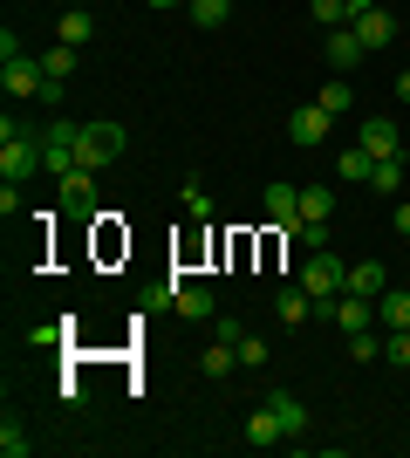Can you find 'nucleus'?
Returning <instances> with one entry per match:
<instances>
[{"label": "nucleus", "mask_w": 410, "mask_h": 458, "mask_svg": "<svg viewBox=\"0 0 410 458\" xmlns=\"http://www.w3.org/2000/svg\"><path fill=\"white\" fill-rule=\"evenodd\" d=\"M35 172H48V165H41V131H28L21 116H0V178H7V185H28Z\"/></svg>", "instance_id": "nucleus-1"}, {"label": "nucleus", "mask_w": 410, "mask_h": 458, "mask_svg": "<svg viewBox=\"0 0 410 458\" xmlns=\"http://www.w3.org/2000/svg\"><path fill=\"white\" fill-rule=\"evenodd\" d=\"M123 144H130V137H123V123L96 116V123H82V137H76V165H82V172H110V165L123 157Z\"/></svg>", "instance_id": "nucleus-2"}, {"label": "nucleus", "mask_w": 410, "mask_h": 458, "mask_svg": "<svg viewBox=\"0 0 410 458\" xmlns=\"http://www.w3.org/2000/svg\"><path fill=\"white\" fill-rule=\"evenodd\" d=\"M151 301L178 308V322H213V315H219V301H213V287H198V281H172V287H157Z\"/></svg>", "instance_id": "nucleus-3"}, {"label": "nucleus", "mask_w": 410, "mask_h": 458, "mask_svg": "<svg viewBox=\"0 0 410 458\" xmlns=\"http://www.w3.org/2000/svg\"><path fill=\"white\" fill-rule=\"evenodd\" d=\"M294 281L308 287L314 301H335V294H342V287H349V267H342V260H335V253L322 247V253H308V267L294 274Z\"/></svg>", "instance_id": "nucleus-4"}, {"label": "nucleus", "mask_w": 410, "mask_h": 458, "mask_svg": "<svg viewBox=\"0 0 410 458\" xmlns=\"http://www.w3.org/2000/svg\"><path fill=\"white\" fill-rule=\"evenodd\" d=\"M41 82H48V76H41V55H7V62H0V89H7L14 110H21V103H35Z\"/></svg>", "instance_id": "nucleus-5"}, {"label": "nucleus", "mask_w": 410, "mask_h": 458, "mask_svg": "<svg viewBox=\"0 0 410 458\" xmlns=\"http://www.w3.org/2000/svg\"><path fill=\"white\" fill-rule=\"evenodd\" d=\"M335 116L322 110V103H301V110H288V144H301V151H314V144H329Z\"/></svg>", "instance_id": "nucleus-6"}, {"label": "nucleus", "mask_w": 410, "mask_h": 458, "mask_svg": "<svg viewBox=\"0 0 410 458\" xmlns=\"http://www.w3.org/2000/svg\"><path fill=\"white\" fill-rule=\"evenodd\" d=\"M322 55H329V69H335V76H349V69H363V62H370V48H363V35H356L349 21H342V28H329Z\"/></svg>", "instance_id": "nucleus-7"}, {"label": "nucleus", "mask_w": 410, "mask_h": 458, "mask_svg": "<svg viewBox=\"0 0 410 458\" xmlns=\"http://www.w3.org/2000/svg\"><path fill=\"white\" fill-rule=\"evenodd\" d=\"M62 212L69 219H96V172H62Z\"/></svg>", "instance_id": "nucleus-8"}, {"label": "nucleus", "mask_w": 410, "mask_h": 458, "mask_svg": "<svg viewBox=\"0 0 410 458\" xmlns=\"http://www.w3.org/2000/svg\"><path fill=\"white\" fill-rule=\"evenodd\" d=\"M239 438L254 445V452H267V445H288V424H280V411H273L267 397L254 403V418H247V431H239Z\"/></svg>", "instance_id": "nucleus-9"}, {"label": "nucleus", "mask_w": 410, "mask_h": 458, "mask_svg": "<svg viewBox=\"0 0 410 458\" xmlns=\"http://www.w3.org/2000/svg\"><path fill=\"white\" fill-rule=\"evenodd\" d=\"M356 144H363L370 157H404V137H397V123H390V116H363Z\"/></svg>", "instance_id": "nucleus-10"}, {"label": "nucleus", "mask_w": 410, "mask_h": 458, "mask_svg": "<svg viewBox=\"0 0 410 458\" xmlns=\"http://www.w3.org/2000/svg\"><path fill=\"white\" fill-rule=\"evenodd\" d=\"M260 206H267V219L280 233H301V185H267V199H260Z\"/></svg>", "instance_id": "nucleus-11"}, {"label": "nucleus", "mask_w": 410, "mask_h": 458, "mask_svg": "<svg viewBox=\"0 0 410 458\" xmlns=\"http://www.w3.org/2000/svg\"><path fill=\"white\" fill-rule=\"evenodd\" d=\"M273 315H280V322H288V328L314 322V294H308V287H301V281H288V287H280V294H273Z\"/></svg>", "instance_id": "nucleus-12"}, {"label": "nucleus", "mask_w": 410, "mask_h": 458, "mask_svg": "<svg viewBox=\"0 0 410 458\" xmlns=\"http://www.w3.org/2000/svg\"><path fill=\"white\" fill-rule=\"evenodd\" d=\"M349 28H356V35H363V48H370V55H383V48H390V41H397V21L383 14V7H370V14H356Z\"/></svg>", "instance_id": "nucleus-13"}, {"label": "nucleus", "mask_w": 410, "mask_h": 458, "mask_svg": "<svg viewBox=\"0 0 410 458\" xmlns=\"http://www.w3.org/2000/svg\"><path fill=\"white\" fill-rule=\"evenodd\" d=\"M55 41H69V48H89V41H96V14H89V7H69V14L55 21Z\"/></svg>", "instance_id": "nucleus-14"}, {"label": "nucleus", "mask_w": 410, "mask_h": 458, "mask_svg": "<svg viewBox=\"0 0 410 458\" xmlns=\"http://www.w3.org/2000/svg\"><path fill=\"white\" fill-rule=\"evenodd\" d=\"M376 328H410V287H383L376 294Z\"/></svg>", "instance_id": "nucleus-15"}, {"label": "nucleus", "mask_w": 410, "mask_h": 458, "mask_svg": "<svg viewBox=\"0 0 410 458\" xmlns=\"http://www.w3.org/2000/svg\"><path fill=\"white\" fill-rule=\"evenodd\" d=\"M383 287H390V267H383V260H356V267H349V294H370V301H376Z\"/></svg>", "instance_id": "nucleus-16"}, {"label": "nucleus", "mask_w": 410, "mask_h": 458, "mask_svg": "<svg viewBox=\"0 0 410 458\" xmlns=\"http://www.w3.org/2000/svg\"><path fill=\"white\" fill-rule=\"evenodd\" d=\"M267 403L280 411V424H288V438H301V431H308V403L294 397V390H267Z\"/></svg>", "instance_id": "nucleus-17"}, {"label": "nucleus", "mask_w": 410, "mask_h": 458, "mask_svg": "<svg viewBox=\"0 0 410 458\" xmlns=\"http://www.w3.org/2000/svg\"><path fill=\"white\" fill-rule=\"evenodd\" d=\"M76 48H69V41H55V48H41V76H48V82H69V76H76Z\"/></svg>", "instance_id": "nucleus-18"}, {"label": "nucleus", "mask_w": 410, "mask_h": 458, "mask_svg": "<svg viewBox=\"0 0 410 458\" xmlns=\"http://www.w3.org/2000/svg\"><path fill=\"white\" fill-rule=\"evenodd\" d=\"M370 191H376V199H397V191H404V157H376Z\"/></svg>", "instance_id": "nucleus-19"}, {"label": "nucleus", "mask_w": 410, "mask_h": 458, "mask_svg": "<svg viewBox=\"0 0 410 458\" xmlns=\"http://www.w3.org/2000/svg\"><path fill=\"white\" fill-rule=\"evenodd\" d=\"M233 363H239V349L233 343H219V335H213V349H205V356H198V369H205V377H233Z\"/></svg>", "instance_id": "nucleus-20"}, {"label": "nucleus", "mask_w": 410, "mask_h": 458, "mask_svg": "<svg viewBox=\"0 0 410 458\" xmlns=\"http://www.w3.org/2000/svg\"><path fill=\"white\" fill-rule=\"evenodd\" d=\"M185 14L213 35V28H226V14H233V0H185Z\"/></svg>", "instance_id": "nucleus-21"}, {"label": "nucleus", "mask_w": 410, "mask_h": 458, "mask_svg": "<svg viewBox=\"0 0 410 458\" xmlns=\"http://www.w3.org/2000/svg\"><path fill=\"white\" fill-rule=\"evenodd\" d=\"M370 172H376V157L363 151V144H349V151H342V185H370Z\"/></svg>", "instance_id": "nucleus-22"}, {"label": "nucleus", "mask_w": 410, "mask_h": 458, "mask_svg": "<svg viewBox=\"0 0 410 458\" xmlns=\"http://www.w3.org/2000/svg\"><path fill=\"white\" fill-rule=\"evenodd\" d=\"M301 219H335V191L329 185H301Z\"/></svg>", "instance_id": "nucleus-23"}, {"label": "nucleus", "mask_w": 410, "mask_h": 458, "mask_svg": "<svg viewBox=\"0 0 410 458\" xmlns=\"http://www.w3.org/2000/svg\"><path fill=\"white\" fill-rule=\"evenodd\" d=\"M314 103H322V110H329V116H342V110H356V96H349V76H335V82H329V89L314 96Z\"/></svg>", "instance_id": "nucleus-24"}, {"label": "nucleus", "mask_w": 410, "mask_h": 458, "mask_svg": "<svg viewBox=\"0 0 410 458\" xmlns=\"http://www.w3.org/2000/svg\"><path fill=\"white\" fill-rule=\"evenodd\" d=\"M28 452H35V438H28V431L7 418V424H0V458H28Z\"/></svg>", "instance_id": "nucleus-25"}, {"label": "nucleus", "mask_w": 410, "mask_h": 458, "mask_svg": "<svg viewBox=\"0 0 410 458\" xmlns=\"http://www.w3.org/2000/svg\"><path fill=\"white\" fill-rule=\"evenodd\" d=\"M383 363H390V369H410V328H390V335H383Z\"/></svg>", "instance_id": "nucleus-26"}, {"label": "nucleus", "mask_w": 410, "mask_h": 458, "mask_svg": "<svg viewBox=\"0 0 410 458\" xmlns=\"http://www.w3.org/2000/svg\"><path fill=\"white\" fill-rule=\"evenodd\" d=\"M349 356H356V363H376V356H383V335H376V328H356V335H349Z\"/></svg>", "instance_id": "nucleus-27"}, {"label": "nucleus", "mask_w": 410, "mask_h": 458, "mask_svg": "<svg viewBox=\"0 0 410 458\" xmlns=\"http://www.w3.org/2000/svg\"><path fill=\"white\" fill-rule=\"evenodd\" d=\"M233 349H239V369H267V356H273V349L260 343V335H239Z\"/></svg>", "instance_id": "nucleus-28"}, {"label": "nucleus", "mask_w": 410, "mask_h": 458, "mask_svg": "<svg viewBox=\"0 0 410 458\" xmlns=\"http://www.w3.org/2000/svg\"><path fill=\"white\" fill-rule=\"evenodd\" d=\"M308 14L322 21V28H342V21H349V0H308Z\"/></svg>", "instance_id": "nucleus-29"}, {"label": "nucleus", "mask_w": 410, "mask_h": 458, "mask_svg": "<svg viewBox=\"0 0 410 458\" xmlns=\"http://www.w3.org/2000/svg\"><path fill=\"white\" fill-rule=\"evenodd\" d=\"M294 240H301L308 253H322V247H329V219H301V233H294Z\"/></svg>", "instance_id": "nucleus-30"}, {"label": "nucleus", "mask_w": 410, "mask_h": 458, "mask_svg": "<svg viewBox=\"0 0 410 458\" xmlns=\"http://www.w3.org/2000/svg\"><path fill=\"white\" fill-rule=\"evenodd\" d=\"M185 212H192V219H213V191H205V185H185Z\"/></svg>", "instance_id": "nucleus-31"}, {"label": "nucleus", "mask_w": 410, "mask_h": 458, "mask_svg": "<svg viewBox=\"0 0 410 458\" xmlns=\"http://www.w3.org/2000/svg\"><path fill=\"white\" fill-rule=\"evenodd\" d=\"M0 219H21V185H0Z\"/></svg>", "instance_id": "nucleus-32"}, {"label": "nucleus", "mask_w": 410, "mask_h": 458, "mask_svg": "<svg viewBox=\"0 0 410 458\" xmlns=\"http://www.w3.org/2000/svg\"><path fill=\"white\" fill-rule=\"evenodd\" d=\"M390 226H397V233L410 240V199H397V219H390Z\"/></svg>", "instance_id": "nucleus-33"}, {"label": "nucleus", "mask_w": 410, "mask_h": 458, "mask_svg": "<svg viewBox=\"0 0 410 458\" xmlns=\"http://www.w3.org/2000/svg\"><path fill=\"white\" fill-rule=\"evenodd\" d=\"M397 103H410V69H397Z\"/></svg>", "instance_id": "nucleus-34"}, {"label": "nucleus", "mask_w": 410, "mask_h": 458, "mask_svg": "<svg viewBox=\"0 0 410 458\" xmlns=\"http://www.w3.org/2000/svg\"><path fill=\"white\" fill-rule=\"evenodd\" d=\"M370 7H376V0H349V21H356V14H370Z\"/></svg>", "instance_id": "nucleus-35"}, {"label": "nucleus", "mask_w": 410, "mask_h": 458, "mask_svg": "<svg viewBox=\"0 0 410 458\" xmlns=\"http://www.w3.org/2000/svg\"><path fill=\"white\" fill-rule=\"evenodd\" d=\"M144 7H178V0H144Z\"/></svg>", "instance_id": "nucleus-36"}]
</instances>
